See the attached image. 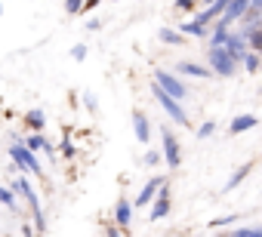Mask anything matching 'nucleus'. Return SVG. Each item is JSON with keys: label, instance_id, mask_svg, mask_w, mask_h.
<instances>
[{"label": "nucleus", "instance_id": "nucleus-19", "mask_svg": "<svg viewBox=\"0 0 262 237\" xmlns=\"http://www.w3.org/2000/svg\"><path fill=\"white\" fill-rule=\"evenodd\" d=\"M161 40H164L167 46H182V43H185V34H179L176 28H161Z\"/></svg>", "mask_w": 262, "mask_h": 237}, {"label": "nucleus", "instance_id": "nucleus-1", "mask_svg": "<svg viewBox=\"0 0 262 237\" xmlns=\"http://www.w3.org/2000/svg\"><path fill=\"white\" fill-rule=\"evenodd\" d=\"M10 157H13V167H16V173H28V176L47 179V170L40 167L37 154H34V151H28L22 139H13V145H10Z\"/></svg>", "mask_w": 262, "mask_h": 237}, {"label": "nucleus", "instance_id": "nucleus-31", "mask_svg": "<svg viewBox=\"0 0 262 237\" xmlns=\"http://www.w3.org/2000/svg\"><path fill=\"white\" fill-rule=\"evenodd\" d=\"M99 28H102V19H90L86 22V31H99Z\"/></svg>", "mask_w": 262, "mask_h": 237}, {"label": "nucleus", "instance_id": "nucleus-12", "mask_svg": "<svg viewBox=\"0 0 262 237\" xmlns=\"http://www.w3.org/2000/svg\"><path fill=\"white\" fill-rule=\"evenodd\" d=\"M176 74H182V77H198V80H207V77H213V71L207 68V65H198V62H179L176 65Z\"/></svg>", "mask_w": 262, "mask_h": 237}, {"label": "nucleus", "instance_id": "nucleus-10", "mask_svg": "<svg viewBox=\"0 0 262 237\" xmlns=\"http://www.w3.org/2000/svg\"><path fill=\"white\" fill-rule=\"evenodd\" d=\"M222 50H225V53H228L234 62H241V56H244V50H247V40H244V34L228 28V34H225V40H222Z\"/></svg>", "mask_w": 262, "mask_h": 237}, {"label": "nucleus", "instance_id": "nucleus-14", "mask_svg": "<svg viewBox=\"0 0 262 237\" xmlns=\"http://www.w3.org/2000/svg\"><path fill=\"white\" fill-rule=\"evenodd\" d=\"M256 124H259V117L256 114H237L234 121L228 124V133L231 136H237V133H247V130H256Z\"/></svg>", "mask_w": 262, "mask_h": 237}, {"label": "nucleus", "instance_id": "nucleus-27", "mask_svg": "<svg viewBox=\"0 0 262 237\" xmlns=\"http://www.w3.org/2000/svg\"><path fill=\"white\" fill-rule=\"evenodd\" d=\"M158 163H161V151H145L142 167H158Z\"/></svg>", "mask_w": 262, "mask_h": 237}, {"label": "nucleus", "instance_id": "nucleus-26", "mask_svg": "<svg viewBox=\"0 0 262 237\" xmlns=\"http://www.w3.org/2000/svg\"><path fill=\"white\" fill-rule=\"evenodd\" d=\"M80 102H83V108H86L90 114H96V111H99V99H96L93 92H83V99H80Z\"/></svg>", "mask_w": 262, "mask_h": 237}, {"label": "nucleus", "instance_id": "nucleus-11", "mask_svg": "<svg viewBox=\"0 0 262 237\" xmlns=\"http://www.w3.org/2000/svg\"><path fill=\"white\" fill-rule=\"evenodd\" d=\"M161 182H164L161 176H151V179H148V182L142 185V191L136 194V200H133V209H145V206L151 203V197L158 194V188H161Z\"/></svg>", "mask_w": 262, "mask_h": 237}, {"label": "nucleus", "instance_id": "nucleus-23", "mask_svg": "<svg viewBox=\"0 0 262 237\" xmlns=\"http://www.w3.org/2000/svg\"><path fill=\"white\" fill-rule=\"evenodd\" d=\"M237 222H241V216H222V219H210L207 228H210V231H213V228H231V225H237Z\"/></svg>", "mask_w": 262, "mask_h": 237}, {"label": "nucleus", "instance_id": "nucleus-13", "mask_svg": "<svg viewBox=\"0 0 262 237\" xmlns=\"http://www.w3.org/2000/svg\"><path fill=\"white\" fill-rule=\"evenodd\" d=\"M133 133H136L139 145H148L151 142V124H148V117L142 111H133Z\"/></svg>", "mask_w": 262, "mask_h": 237}, {"label": "nucleus", "instance_id": "nucleus-33", "mask_svg": "<svg viewBox=\"0 0 262 237\" xmlns=\"http://www.w3.org/2000/svg\"><path fill=\"white\" fill-rule=\"evenodd\" d=\"M105 234H108V237H117V234H120V228H117V225H105Z\"/></svg>", "mask_w": 262, "mask_h": 237}, {"label": "nucleus", "instance_id": "nucleus-30", "mask_svg": "<svg viewBox=\"0 0 262 237\" xmlns=\"http://www.w3.org/2000/svg\"><path fill=\"white\" fill-rule=\"evenodd\" d=\"M71 59H74V62H83V59H86V46H83V43H77V46L71 50Z\"/></svg>", "mask_w": 262, "mask_h": 237}, {"label": "nucleus", "instance_id": "nucleus-17", "mask_svg": "<svg viewBox=\"0 0 262 237\" xmlns=\"http://www.w3.org/2000/svg\"><path fill=\"white\" fill-rule=\"evenodd\" d=\"M253 167H256V163L250 160V163H244V167H241L237 173H231V179L225 182V194H228V191H234V188H237V185H241V182H244V179H247L250 173H253Z\"/></svg>", "mask_w": 262, "mask_h": 237}, {"label": "nucleus", "instance_id": "nucleus-4", "mask_svg": "<svg viewBox=\"0 0 262 237\" xmlns=\"http://www.w3.org/2000/svg\"><path fill=\"white\" fill-rule=\"evenodd\" d=\"M161 142H164V151H161V160L170 167V170H179L182 167V145L176 139V133L170 127L161 124Z\"/></svg>", "mask_w": 262, "mask_h": 237}, {"label": "nucleus", "instance_id": "nucleus-34", "mask_svg": "<svg viewBox=\"0 0 262 237\" xmlns=\"http://www.w3.org/2000/svg\"><path fill=\"white\" fill-rule=\"evenodd\" d=\"M96 4H99V0H83V10H93Z\"/></svg>", "mask_w": 262, "mask_h": 237}, {"label": "nucleus", "instance_id": "nucleus-5", "mask_svg": "<svg viewBox=\"0 0 262 237\" xmlns=\"http://www.w3.org/2000/svg\"><path fill=\"white\" fill-rule=\"evenodd\" d=\"M164 92H170L173 99H179V102H185V99H191V92H188V86L179 80V74H173V71H164V68H158L155 71V77H151Z\"/></svg>", "mask_w": 262, "mask_h": 237}, {"label": "nucleus", "instance_id": "nucleus-21", "mask_svg": "<svg viewBox=\"0 0 262 237\" xmlns=\"http://www.w3.org/2000/svg\"><path fill=\"white\" fill-rule=\"evenodd\" d=\"M31 225H34V234H47V212L37 206V209H31Z\"/></svg>", "mask_w": 262, "mask_h": 237}, {"label": "nucleus", "instance_id": "nucleus-15", "mask_svg": "<svg viewBox=\"0 0 262 237\" xmlns=\"http://www.w3.org/2000/svg\"><path fill=\"white\" fill-rule=\"evenodd\" d=\"M179 34H185V37H207V31H210V25H201V22H179V28H176Z\"/></svg>", "mask_w": 262, "mask_h": 237}, {"label": "nucleus", "instance_id": "nucleus-28", "mask_svg": "<svg viewBox=\"0 0 262 237\" xmlns=\"http://www.w3.org/2000/svg\"><path fill=\"white\" fill-rule=\"evenodd\" d=\"M65 13H71V16L83 13V0H65Z\"/></svg>", "mask_w": 262, "mask_h": 237}, {"label": "nucleus", "instance_id": "nucleus-22", "mask_svg": "<svg viewBox=\"0 0 262 237\" xmlns=\"http://www.w3.org/2000/svg\"><path fill=\"white\" fill-rule=\"evenodd\" d=\"M59 154H62L65 160H74V157H77V145H74V142H71V139L65 136V139L59 142Z\"/></svg>", "mask_w": 262, "mask_h": 237}, {"label": "nucleus", "instance_id": "nucleus-36", "mask_svg": "<svg viewBox=\"0 0 262 237\" xmlns=\"http://www.w3.org/2000/svg\"><path fill=\"white\" fill-rule=\"evenodd\" d=\"M0 16H4V4H0Z\"/></svg>", "mask_w": 262, "mask_h": 237}, {"label": "nucleus", "instance_id": "nucleus-25", "mask_svg": "<svg viewBox=\"0 0 262 237\" xmlns=\"http://www.w3.org/2000/svg\"><path fill=\"white\" fill-rule=\"evenodd\" d=\"M231 237H262V228H241V225H237V228L231 231Z\"/></svg>", "mask_w": 262, "mask_h": 237}, {"label": "nucleus", "instance_id": "nucleus-6", "mask_svg": "<svg viewBox=\"0 0 262 237\" xmlns=\"http://www.w3.org/2000/svg\"><path fill=\"white\" fill-rule=\"evenodd\" d=\"M151 212H148V222H161V219H167L170 216V206H173V197H170V185H167V179L161 182V188H158V194L151 197Z\"/></svg>", "mask_w": 262, "mask_h": 237}, {"label": "nucleus", "instance_id": "nucleus-3", "mask_svg": "<svg viewBox=\"0 0 262 237\" xmlns=\"http://www.w3.org/2000/svg\"><path fill=\"white\" fill-rule=\"evenodd\" d=\"M207 68L216 77H234L237 74V62L222 50V46H207Z\"/></svg>", "mask_w": 262, "mask_h": 237}, {"label": "nucleus", "instance_id": "nucleus-32", "mask_svg": "<svg viewBox=\"0 0 262 237\" xmlns=\"http://www.w3.org/2000/svg\"><path fill=\"white\" fill-rule=\"evenodd\" d=\"M19 231H22V234H28V237H31V234H34V225H31V222H22V225H19Z\"/></svg>", "mask_w": 262, "mask_h": 237}, {"label": "nucleus", "instance_id": "nucleus-16", "mask_svg": "<svg viewBox=\"0 0 262 237\" xmlns=\"http://www.w3.org/2000/svg\"><path fill=\"white\" fill-rule=\"evenodd\" d=\"M237 65H241L247 74H256L262 62H259V53H256V50H244V56H241V62H237Z\"/></svg>", "mask_w": 262, "mask_h": 237}, {"label": "nucleus", "instance_id": "nucleus-7", "mask_svg": "<svg viewBox=\"0 0 262 237\" xmlns=\"http://www.w3.org/2000/svg\"><path fill=\"white\" fill-rule=\"evenodd\" d=\"M13 176H16V179H13V191H19L22 200H25L31 209H37V206H40V197H37V191L31 188V182L25 179V173H13Z\"/></svg>", "mask_w": 262, "mask_h": 237}, {"label": "nucleus", "instance_id": "nucleus-8", "mask_svg": "<svg viewBox=\"0 0 262 237\" xmlns=\"http://www.w3.org/2000/svg\"><path fill=\"white\" fill-rule=\"evenodd\" d=\"M22 142H25V148H28V151H34V154H37V151H43V154H50V157L56 160V148H53V142L43 136V130H31V136H28V139H22Z\"/></svg>", "mask_w": 262, "mask_h": 237}, {"label": "nucleus", "instance_id": "nucleus-18", "mask_svg": "<svg viewBox=\"0 0 262 237\" xmlns=\"http://www.w3.org/2000/svg\"><path fill=\"white\" fill-rule=\"evenodd\" d=\"M25 124H28V130H43L47 127V114L40 108H34V111L25 114Z\"/></svg>", "mask_w": 262, "mask_h": 237}, {"label": "nucleus", "instance_id": "nucleus-35", "mask_svg": "<svg viewBox=\"0 0 262 237\" xmlns=\"http://www.w3.org/2000/svg\"><path fill=\"white\" fill-rule=\"evenodd\" d=\"M194 4H201V7H210V4H213V0H194Z\"/></svg>", "mask_w": 262, "mask_h": 237}, {"label": "nucleus", "instance_id": "nucleus-2", "mask_svg": "<svg viewBox=\"0 0 262 237\" xmlns=\"http://www.w3.org/2000/svg\"><path fill=\"white\" fill-rule=\"evenodd\" d=\"M151 96L158 99V105L164 108V114L170 117V121H173L176 127H188V111L182 108V102H179V99H173L170 92H164L155 80H151Z\"/></svg>", "mask_w": 262, "mask_h": 237}, {"label": "nucleus", "instance_id": "nucleus-24", "mask_svg": "<svg viewBox=\"0 0 262 237\" xmlns=\"http://www.w3.org/2000/svg\"><path fill=\"white\" fill-rule=\"evenodd\" d=\"M216 133V121H204L201 127H198V139H210Z\"/></svg>", "mask_w": 262, "mask_h": 237}, {"label": "nucleus", "instance_id": "nucleus-29", "mask_svg": "<svg viewBox=\"0 0 262 237\" xmlns=\"http://www.w3.org/2000/svg\"><path fill=\"white\" fill-rule=\"evenodd\" d=\"M194 0H176V4H173V10H179V13H194Z\"/></svg>", "mask_w": 262, "mask_h": 237}, {"label": "nucleus", "instance_id": "nucleus-20", "mask_svg": "<svg viewBox=\"0 0 262 237\" xmlns=\"http://www.w3.org/2000/svg\"><path fill=\"white\" fill-rule=\"evenodd\" d=\"M0 206H7L19 216V203H16V191L13 188H0Z\"/></svg>", "mask_w": 262, "mask_h": 237}, {"label": "nucleus", "instance_id": "nucleus-9", "mask_svg": "<svg viewBox=\"0 0 262 237\" xmlns=\"http://www.w3.org/2000/svg\"><path fill=\"white\" fill-rule=\"evenodd\" d=\"M114 225H117L120 231H129V225H133V200L120 197V200L114 203Z\"/></svg>", "mask_w": 262, "mask_h": 237}]
</instances>
